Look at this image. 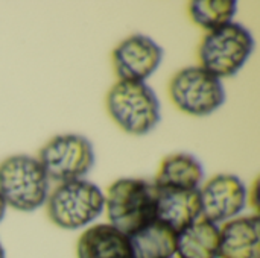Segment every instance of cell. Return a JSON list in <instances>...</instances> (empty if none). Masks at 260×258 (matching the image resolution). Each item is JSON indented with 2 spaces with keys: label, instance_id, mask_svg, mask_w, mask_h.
Returning <instances> with one entry per match:
<instances>
[{
  "label": "cell",
  "instance_id": "obj_8",
  "mask_svg": "<svg viewBox=\"0 0 260 258\" xmlns=\"http://www.w3.org/2000/svg\"><path fill=\"white\" fill-rule=\"evenodd\" d=\"M248 190L236 175L219 173L200 189L201 217L213 224H225L247 207Z\"/></svg>",
  "mask_w": 260,
  "mask_h": 258
},
{
  "label": "cell",
  "instance_id": "obj_3",
  "mask_svg": "<svg viewBox=\"0 0 260 258\" xmlns=\"http://www.w3.org/2000/svg\"><path fill=\"white\" fill-rule=\"evenodd\" d=\"M49 182L38 158L17 154L0 163V196L6 207L30 213L43 207L49 196Z\"/></svg>",
  "mask_w": 260,
  "mask_h": 258
},
{
  "label": "cell",
  "instance_id": "obj_4",
  "mask_svg": "<svg viewBox=\"0 0 260 258\" xmlns=\"http://www.w3.org/2000/svg\"><path fill=\"white\" fill-rule=\"evenodd\" d=\"M44 205L53 225L61 230L75 231L88 227L102 214L105 196L91 181L76 179L58 184L49 193Z\"/></svg>",
  "mask_w": 260,
  "mask_h": 258
},
{
  "label": "cell",
  "instance_id": "obj_1",
  "mask_svg": "<svg viewBox=\"0 0 260 258\" xmlns=\"http://www.w3.org/2000/svg\"><path fill=\"white\" fill-rule=\"evenodd\" d=\"M104 196V210L110 225L128 237L157 219V187L151 181L120 178L108 187Z\"/></svg>",
  "mask_w": 260,
  "mask_h": 258
},
{
  "label": "cell",
  "instance_id": "obj_12",
  "mask_svg": "<svg viewBox=\"0 0 260 258\" xmlns=\"http://www.w3.org/2000/svg\"><path fill=\"white\" fill-rule=\"evenodd\" d=\"M76 254L78 258H134L129 237L110 224L87 228L78 240Z\"/></svg>",
  "mask_w": 260,
  "mask_h": 258
},
{
  "label": "cell",
  "instance_id": "obj_17",
  "mask_svg": "<svg viewBox=\"0 0 260 258\" xmlns=\"http://www.w3.org/2000/svg\"><path fill=\"white\" fill-rule=\"evenodd\" d=\"M5 213H6V204L3 202V199H2V196H0V222H2L3 217H5Z\"/></svg>",
  "mask_w": 260,
  "mask_h": 258
},
{
  "label": "cell",
  "instance_id": "obj_9",
  "mask_svg": "<svg viewBox=\"0 0 260 258\" xmlns=\"http://www.w3.org/2000/svg\"><path fill=\"white\" fill-rule=\"evenodd\" d=\"M163 49L148 35L133 33L113 52V65L119 81L145 82L161 64Z\"/></svg>",
  "mask_w": 260,
  "mask_h": 258
},
{
  "label": "cell",
  "instance_id": "obj_10",
  "mask_svg": "<svg viewBox=\"0 0 260 258\" xmlns=\"http://www.w3.org/2000/svg\"><path fill=\"white\" fill-rule=\"evenodd\" d=\"M155 217L175 233H180L201 217L200 190H175L157 187Z\"/></svg>",
  "mask_w": 260,
  "mask_h": 258
},
{
  "label": "cell",
  "instance_id": "obj_14",
  "mask_svg": "<svg viewBox=\"0 0 260 258\" xmlns=\"http://www.w3.org/2000/svg\"><path fill=\"white\" fill-rule=\"evenodd\" d=\"M177 258H219V227L204 217L177 233Z\"/></svg>",
  "mask_w": 260,
  "mask_h": 258
},
{
  "label": "cell",
  "instance_id": "obj_13",
  "mask_svg": "<svg viewBox=\"0 0 260 258\" xmlns=\"http://www.w3.org/2000/svg\"><path fill=\"white\" fill-rule=\"evenodd\" d=\"M203 179L204 169L201 161L192 154L178 152L163 158L152 182L160 189L200 190Z\"/></svg>",
  "mask_w": 260,
  "mask_h": 258
},
{
  "label": "cell",
  "instance_id": "obj_6",
  "mask_svg": "<svg viewBox=\"0 0 260 258\" xmlns=\"http://www.w3.org/2000/svg\"><path fill=\"white\" fill-rule=\"evenodd\" d=\"M169 96L174 105L193 117H206L225 102V88L219 78L200 65L184 67L169 82Z\"/></svg>",
  "mask_w": 260,
  "mask_h": 258
},
{
  "label": "cell",
  "instance_id": "obj_2",
  "mask_svg": "<svg viewBox=\"0 0 260 258\" xmlns=\"http://www.w3.org/2000/svg\"><path fill=\"white\" fill-rule=\"evenodd\" d=\"M113 122L126 134L146 135L161 119L160 100L146 82L117 81L105 99Z\"/></svg>",
  "mask_w": 260,
  "mask_h": 258
},
{
  "label": "cell",
  "instance_id": "obj_15",
  "mask_svg": "<svg viewBox=\"0 0 260 258\" xmlns=\"http://www.w3.org/2000/svg\"><path fill=\"white\" fill-rule=\"evenodd\" d=\"M134 258H175L177 233L160 220L129 236Z\"/></svg>",
  "mask_w": 260,
  "mask_h": 258
},
{
  "label": "cell",
  "instance_id": "obj_11",
  "mask_svg": "<svg viewBox=\"0 0 260 258\" xmlns=\"http://www.w3.org/2000/svg\"><path fill=\"white\" fill-rule=\"evenodd\" d=\"M219 258H260L257 216L235 217L219 228Z\"/></svg>",
  "mask_w": 260,
  "mask_h": 258
},
{
  "label": "cell",
  "instance_id": "obj_16",
  "mask_svg": "<svg viewBox=\"0 0 260 258\" xmlns=\"http://www.w3.org/2000/svg\"><path fill=\"white\" fill-rule=\"evenodd\" d=\"M238 11L235 0H195L189 3V15L195 24L207 32L233 21Z\"/></svg>",
  "mask_w": 260,
  "mask_h": 258
},
{
  "label": "cell",
  "instance_id": "obj_18",
  "mask_svg": "<svg viewBox=\"0 0 260 258\" xmlns=\"http://www.w3.org/2000/svg\"><path fill=\"white\" fill-rule=\"evenodd\" d=\"M0 258H6V254H5V248L3 245L0 243Z\"/></svg>",
  "mask_w": 260,
  "mask_h": 258
},
{
  "label": "cell",
  "instance_id": "obj_7",
  "mask_svg": "<svg viewBox=\"0 0 260 258\" xmlns=\"http://www.w3.org/2000/svg\"><path fill=\"white\" fill-rule=\"evenodd\" d=\"M37 158L47 178L59 184L84 179L96 161L91 141L78 134H61L50 138Z\"/></svg>",
  "mask_w": 260,
  "mask_h": 258
},
{
  "label": "cell",
  "instance_id": "obj_5",
  "mask_svg": "<svg viewBox=\"0 0 260 258\" xmlns=\"http://www.w3.org/2000/svg\"><path fill=\"white\" fill-rule=\"evenodd\" d=\"M254 50L251 32L241 23L232 21L204 35L200 49V67L216 78L235 76Z\"/></svg>",
  "mask_w": 260,
  "mask_h": 258
}]
</instances>
